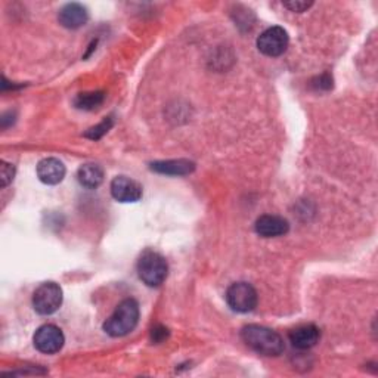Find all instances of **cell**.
I'll return each instance as SVG.
<instances>
[{
  "label": "cell",
  "mask_w": 378,
  "mask_h": 378,
  "mask_svg": "<svg viewBox=\"0 0 378 378\" xmlns=\"http://www.w3.org/2000/svg\"><path fill=\"white\" fill-rule=\"evenodd\" d=\"M244 343L263 356H278L284 352V340L276 331L262 325H247L241 331Z\"/></svg>",
  "instance_id": "6da1fadb"
},
{
  "label": "cell",
  "mask_w": 378,
  "mask_h": 378,
  "mask_svg": "<svg viewBox=\"0 0 378 378\" xmlns=\"http://www.w3.org/2000/svg\"><path fill=\"white\" fill-rule=\"evenodd\" d=\"M139 322V304L135 299L123 300L114 313L104 324V331L111 337H124L132 332Z\"/></svg>",
  "instance_id": "7a4b0ae2"
},
{
  "label": "cell",
  "mask_w": 378,
  "mask_h": 378,
  "mask_svg": "<svg viewBox=\"0 0 378 378\" xmlns=\"http://www.w3.org/2000/svg\"><path fill=\"white\" fill-rule=\"evenodd\" d=\"M167 274H169V266L166 259L156 251H145L137 262V275L148 287L161 285L166 281Z\"/></svg>",
  "instance_id": "3957f363"
},
{
  "label": "cell",
  "mask_w": 378,
  "mask_h": 378,
  "mask_svg": "<svg viewBox=\"0 0 378 378\" xmlns=\"http://www.w3.org/2000/svg\"><path fill=\"white\" fill-rule=\"evenodd\" d=\"M62 304V290L57 283L41 284L33 294L34 311L40 315H52Z\"/></svg>",
  "instance_id": "277c9868"
},
{
  "label": "cell",
  "mask_w": 378,
  "mask_h": 378,
  "mask_svg": "<svg viewBox=\"0 0 378 378\" xmlns=\"http://www.w3.org/2000/svg\"><path fill=\"white\" fill-rule=\"evenodd\" d=\"M227 302L232 311L247 313L257 306V292L248 283H235L227 291Z\"/></svg>",
  "instance_id": "5b68a950"
},
{
  "label": "cell",
  "mask_w": 378,
  "mask_h": 378,
  "mask_svg": "<svg viewBox=\"0 0 378 378\" xmlns=\"http://www.w3.org/2000/svg\"><path fill=\"white\" fill-rule=\"evenodd\" d=\"M288 43L290 37L283 27H271V29L264 30L257 39L259 50L271 58L281 57L287 50Z\"/></svg>",
  "instance_id": "8992f818"
},
{
  "label": "cell",
  "mask_w": 378,
  "mask_h": 378,
  "mask_svg": "<svg viewBox=\"0 0 378 378\" xmlns=\"http://www.w3.org/2000/svg\"><path fill=\"white\" fill-rule=\"evenodd\" d=\"M65 343L62 331L55 325H43L40 327L34 334V346L41 353L52 355L57 353L62 349Z\"/></svg>",
  "instance_id": "52a82bcc"
},
{
  "label": "cell",
  "mask_w": 378,
  "mask_h": 378,
  "mask_svg": "<svg viewBox=\"0 0 378 378\" xmlns=\"http://www.w3.org/2000/svg\"><path fill=\"white\" fill-rule=\"evenodd\" d=\"M111 194L119 203H136L142 198V187L128 176H117L111 182Z\"/></svg>",
  "instance_id": "ba28073f"
},
{
  "label": "cell",
  "mask_w": 378,
  "mask_h": 378,
  "mask_svg": "<svg viewBox=\"0 0 378 378\" xmlns=\"http://www.w3.org/2000/svg\"><path fill=\"white\" fill-rule=\"evenodd\" d=\"M255 229L263 238H274V236L285 235L290 229V225H288V222L281 216L264 215L256 220Z\"/></svg>",
  "instance_id": "9c48e42d"
},
{
  "label": "cell",
  "mask_w": 378,
  "mask_h": 378,
  "mask_svg": "<svg viewBox=\"0 0 378 378\" xmlns=\"http://www.w3.org/2000/svg\"><path fill=\"white\" fill-rule=\"evenodd\" d=\"M37 176L46 185H57L65 177V166L57 158H45L37 166Z\"/></svg>",
  "instance_id": "30bf717a"
},
{
  "label": "cell",
  "mask_w": 378,
  "mask_h": 378,
  "mask_svg": "<svg viewBox=\"0 0 378 378\" xmlns=\"http://www.w3.org/2000/svg\"><path fill=\"white\" fill-rule=\"evenodd\" d=\"M60 24L64 25L65 29H80L81 25H85L89 20L88 9L80 4H68L65 5L58 15Z\"/></svg>",
  "instance_id": "8fae6325"
},
{
  "label": "cell",
  "mask_w": 378,
  "mask_h": 378,
  "mask_svg": "<svg viewBox=\"0 0 378 378\" xmlns=\"http://www.w3.org/2000/svg\"><path fill=\"white\" fill-rule=\"evenodd\" d=\"M319 337H320V332H319L318 327H315L312 324L300 325L290 332L291 344L300 350L312 349L319 342Z\"/></svg>",
  "instance_id": "7c38bea8"
},
{
  "label": "cell",
  "mask_w": 378,
  "mask_h": 378,
  "mask_svg": "<svg viewBox=\"0 0 378 378\" xmlns=\"http://www.w3.org/2000/svg\"><path fill=\"white\" fill-rule=\"evenodd\" d=\"M151 170L169 176H185L195 170V164L189 160H167L152 163Z\"/></svg>",
  "instance_id": "4fadbf2b"
},
{
  "label": "cell",
  "mask_w": 378,
  "mask_h": 378,
  "mask_svg": "<svg viewBox=\"0 0 378 378\" xmlns=\"http://www.w3.org/2000/svg\"><path fill=\"white\" fill-rule=\"evenodd\" d=\"M77 177L83 187L88 189H95L104 182V170L97 164H85L79 169Z\"/></svg>",
  "instance_id": "5bb4252c"
},
{
  "label": "cell",
  "mask_w": 378,
  "mask_h": 378,
  "mask_svg": "<svg viewBox=\"0 0 378 378\" xmlns=\"http://www.w3.org/2000/svg\"><path fill=\"white\" fill-rule=\"evenodd\" d=\"M104 92H88V93H80L76 100H74V105L79 109H86V111H92L95 108L100 107L104 102Z\"/></svg>",
  "instance_id": "9a60e30c"
},
{
  "label": "cell",
  "mask_w": 378,
  "mask_h": 378,
  "mask_svg": "<svg viewBox=\"0 0 378 378\" xmlns=\"http://www.w3.org/2000/svg\"><path fill=\"white\" fill-rule=\"evenodd\" d=\"M113 124H114L113 117H108V119H105L102 123H100L97 126H95V128L89 129V130L85 133V136L89 137V139H95V141H96V139L102 137L111 128H113Z\"/></svg>",
  "instance_id": "2e32d148"
},
{
  "label": "cell",
  "mask_w": 378,
  "mask_h": 378,
  "mask_svg": "<svg viewBox=\"0 0 378 378\" xmlns=\"http://www.w3.org/2000/svg\"><path fill=\"white\" fill-rule=\"evenodd\" d=\"M15 176V169L12 164H8L6 161H2V187H8Z\"/></svg>",
  "instance_id": "e0dca14e"
},
{
  "label": "cell",
  "mask_w": 378,
  "mask_h": 378,
  "mask_svg": "<svg viewBox=\"0 0 378 378\" xmlns=\"http://www.w3.org/2000/svg\"><path fill=\"white\" fill-rule=\"evenodd\" d=\"M283 5L292 12H304L306 9H309L313 4L312 2H300V0H290V2H284Z\"/></svg>",
  "instance_id": "ac0fdd59"
},
{
  "label": "cell",
  "mask_w": 378,
  "mask_h": 378,
  "mask_svg": "<svg viewBox=\"0 0 378 378\" xmlns=\"http://www.w3.org/2000/svg\"><path fill=\"white\" fill-rule=\"evenodd\" d=\"M167 334H169V330H167V328H164V327H156V328L152 330V332H151L152 342H156V343L163 342L167 337Z\"/></svg>",
  "instance_id": "d6986e66"
}]
</instances>
